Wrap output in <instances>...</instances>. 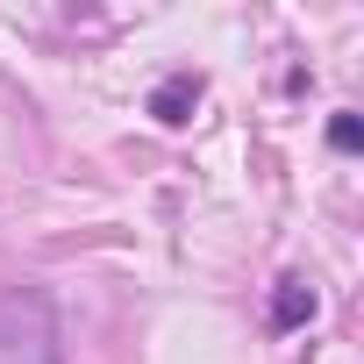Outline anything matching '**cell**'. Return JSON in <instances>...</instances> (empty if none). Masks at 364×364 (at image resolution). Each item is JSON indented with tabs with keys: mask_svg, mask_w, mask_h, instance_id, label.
<instances>
[{
	"mask_svg": "<svg viewBox=\"0 0 364 364\" xmlns=\"http://www.w3.org/2000/svg\"><path fill=\"white\" fill-rule=\"evenodd\" d=\"M328 150H364V129H357V114H328Z\"/></svg>",
	"mask_w": 364,
	"mask_h": 364,
	"instance_id": "obj_4",
	"label": "cell"
},
{
	"mask_svg": "<svg viewBox=\"0 0 364 364\" xmlns=\"http://www.w3.org/2000/svg\"><path fill=\"white\" fill-rule=\"evenodd\" d=\"M200 93H208V79H200V72H171V79L150 93V114H157L164 129H186V122H193V107H200Z\"/></svg>",
	"mask_w": 364,
	"mask_h": 364,
	"instance_id": "obj_2",
	"label": "cell"
},
{
	"mask_svg": "<svg viewBox=\"0 0 364 364\" xmlns=\"http://www.w3.org/2000/svg\"><path fill=\"white\" fill-rule=\"evenodd\" d=\"M0 364H65L50 293H36V286L0 293Z\"/></svg>",
	"mask_w": 364,
	"mask_h": 364,
	"instance_id": "obj_1",
	"label": "cell"
},
{
	"mask_svg": "<svg viewBox=\"0 0 364 364\" xmlns=\"http://www.w3.org/2000/svg\"><path fill=\"white\" fill-rule=\"evenodd\" d=\"M314 307H321V300H314V286H307V279H279V286H272V328H279V336L307 328V321H314Z\"/></svg>",
	"mask_w": 364,
	"mask_h": 364,
	"instance_id": "obj_3",
	"label": "cell"
}]
</instances>
